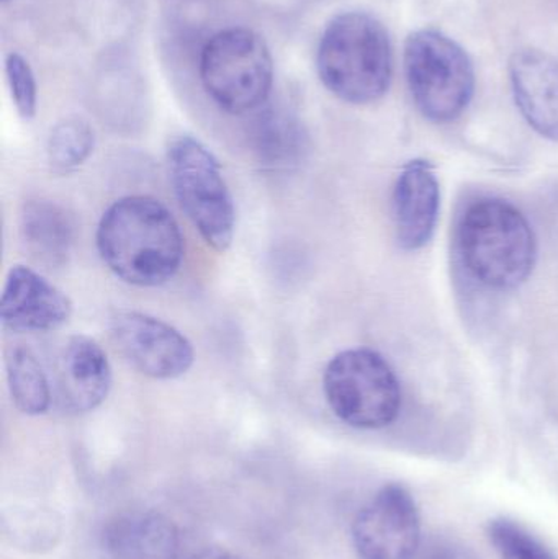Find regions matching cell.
<instances>
[{
    "label": "cell",
    "mask_w": 558,
    "mask_h": 559,
    "mask_svg": "<svg viewBox=\"0 0 558 559\" xmlns=\"http://www.w3.org/2000/svg\"><path fill=\"white\" fill-rule=\"evenodd\" d=\"M393 225L400 248L419 251L431 242L441 212V183L426 159L408 160L393 187Z\"/></svg>",
    "instance_id": "30bf717a"
},
{
    "label": "cell",
    "mask_w": 558,
    "mask_h": 559,
    "mask_svg": "<svg viewBox=\"0 0 558 559\" xmlns=\"http://www.w3.org/2000/svg\"><path fill=\"white\" fill-rule=\"evenodd\" d=\"M3 2H7V0H3Z\"/></svg>",
    "instance_id": "603a6c76"
},
{
    "label": "cell",
    "mask_w": 558,
    "mask_h": 559,
    "mask_svg": "<svg viewBox=\"0 0 558 559\" xmlns=\"http://www.w3.org/2000/svg\"><path fill=\"white\" fill-rule=\"evenodd\" d=\"M111 338L124 360L154 380H176L192 368L195 352L173 325L140 311H118L110 321Z\"/></svg>",
    "instance_id": "9c48e42d"
},
{
    "label": "cell",
    "mask_w": 558,
    "mask_h": 559,
    "mask_svg": "<svg viewBox=\"0 0 558 559\" xmlns=\"http://www.w3.org/2000/svg\"><path fill=\"white\" fill-rule=\"evenodd\" d=\"M190 559H239L235 555L228 554L225 550H218V548H209V550L200 551L199 555Z\"/></svg>",
    "instance_id": "7402d4cb"
},
{
    "label": "cell",
    "mask_w": 558,
    "mask_h": 559,
    "mask_svg": "<svg viewBox=\"0 0 558 559\" xmlns=\"http://www.w3.org/2000/svg\"><path fill=\"white\" fill-rule=\"evenodd\" d=\"M110 559H177L179 534L169 519L154 512L118 518L104 535Z\"/></svg>",
    "instance_id": "5bb4252c"
},
{
    "label": "cell",
    "mask_w": 558,
    "mask_h": 559,
    "mask_svg": "<svg viewBox=\"0 0 558 559\" xmlns=\"http://www.w3.org/2000/svg\"><path fill=\"white\" fill-rule=\"evenodd\" d=\"M72 316V301L45 277L13 265L0 299V319L13 332H46L62 328Z\"/></svg>",
    "instance_id": "8fae6325"
},
{
    "label": "cell",
    "mask_w": 558,
    "mask_h": 559,
    "mask_svg": "<svg viewBox=\"0 0 558 559\" xmlns=\"http://www.w3.org/2000/svg\"><path fill=\"white\" fill-rule=\"evenodd\" d=\"M405 72L416 108L432 123L458 120L474 98V64L444 33H412L405 45Z\"/></svg>",
    "instance_id": "5b68a950"
},
{
    "label": "cell",
    "mask_w": 558,
    "mask_h": 559,
    "mask_svg": "<svg viewBox=\"0 0 558 559\" xmlns=\"http://www.w3.org/2000/svg\"><path fill=\"white\" fill-rule=\"evenodd\" d=\"M111 365L104 348L87 335H72L59 361V400L69 413L97 409L111 390Z\"/></svg>",
    "instance_id": "4fadbf2b"
},
{
    "label": "cell",
    "mask_w": 558,
    "mask_h": 559,
    "mask_svg": "<svg viewBox=\"0 0 558 559\" xmlns=\"http://www.w3.org/2000/svg\"><path fill=\"white\" fill-rule=\"evenodd\" d=\"M324 396L337 419L356 429H383L402 409V384L389 361L370 348L340 352L328 364Z\"/></svg>",
    "instance_id": "52a82bcc"
},
{
    "label": "cell",
    "mask_w": 558,
    "mask_h": 559,
    "mask_svg": "<svg viewBox=\"0 0 558 559\" xmlns=\"http://www.w3.org/2000/svg\"><path fill=\"white\" fill-rule=\"evenodd\" d=\"M317 71L324 87L340 100L367 105L389 91L393 51L385 26L364 12L334 16L320 39Z\"/></svg>",
    "instance_id": "3957f363"
},
{
    "label": "cell",
    "mask_w": 558,
    "mask_h": 559,
    "mask_svg": "<svg viewBox=\"0 0 558 559\" xmlns=\"http://www.w3.org/2000/svg\"><path fill=\"white\" fill-rule=\"evenodd\" d=\"M199 71L209 97L231 115L259 110L274 85V59L268 43L242 26L222 29L205 43Z\"/></svg>",
    "instance_id": "277c9868"
},
{
    "label": "cell",
    "mask_w": 558,
    "mask_h": 559,
    "mask_svg": "<svg viewBox=\"0 0 558 559\" xmlns=\"http://www.w3.org/2000/svg\"><path fill=\"white\" fill-rule=\"evenodd\" d=\"M5 75L16 111L23 120H32L38 104V88L32 66L20 52H10L5 58Z\"/></svg>",
    "instance_id": "ffe728a7"
},
{
    "label": "cell",
    "mask_w": 558,
    "mask_h": 559,
    "mask_svg": "<svg viewBox=\"0 0 558 559\" xmlns=\"http://www.w3.org/2000/svg\"><path fill=\"white\" fill-rule=\"evenodd\" d=\"M20 233L28 254L43 267L68 264L74 226L68 213L49 200H29L20 215Z\"/></svg>",
    "instance_id": "9a60e30c"
},
{
    "label": "cell",
    "mask_w": 558,
    "mask_h": 559,
    "mask_svg": "<svg viewBox=\"0 0 558 559\" xmlns=\"http://www.w3.org/2000/svg\"><path fill=\"white\" fill-rule=\"evenodd\" d=\"M97 249L115 277L147 288L164 285L179 272L183 236L159 200L131 195L117 200L102 216Z\"/></svg>",
    "instance_id": "6da1fadb"
},
{
    "label": "cell",
    "mask_w": 558,
    "mask_h": 559,
    "mask_svg": "<svg viewBox=\"0 0 558 559\" xmlns=\"http://www.w3.org/2000/svg\"><path fill=\"white\" fill-rule=\"evenodd\" d=\"M170 183L180 209L215 251H228L235 238L236 210L215 154L189 134L167 150Z\"/></svg>",
    "instance_id": "8992f818"
},
{
    "label": "cell",
    "mask_w": 558,
    "mask_h": 559,
    "mask_svg": "<svg viewBox=\"0 0 558 559\" xmlns=\"http://www.w3.org/2000/svg\"><path fill=\"white\" fill-rule=\"evenodd\" d=\"M249 136L262 166L272 170L298 166L308 151V133L304 123L285 108L271 107L259 111Z\"/></svg>",
    "instance_id": "2e32d148"
},
{
    "label": "cell",
    "mask_w": 558,
    "mask_h": 559,
    "mask_svg": "<svg viewBox=\"0 0 558 559\" xmlns=\"http://www.w3.org/2000/svg\"><path fill=\"white\" fill-rule=\"evenodd\" d=\"M462 265L475 282L497 292L520 288L537 262V238L526 216L501 199L467 206L458 225Z\"/></svg>",
    "instance_id": "7a4b0ae2"
},
{
    "label": "cell",
    "mask_w": 558,
    "mask_h": 559,
    "mask_svg": "<svg viewBox=\"0 0 558 559\" xmlns=\"http://www.w3.org/2000/svg\"><path fill=\"white\" fill-rule=\"evenodd\" d=\"M7 383L20 413L41 416L51 404V388L32 348L15 345L7 352Z\"/></svg>",
    "instance_id": "e0dca14e"
},
{
    "label": "cell",
    "mask_w": 558,
    "mask_h": 559,
    "mask_svg": "<svg viewBox=\"0 0 558 559\" xmlns=\"http://www.w3.org/2000/svg\"><path fill=\"white\" fill-rule=\"evenodd\" d=\"M95 133L81 117H68L55 124L48 138V163L56 174L74 173L94 153Z\"/></svg>",
    "instance_id": "ac0fdd59"
},
{
    "label": "cell",
    "mask_w": 558,
    "mask_h": 559,
    "mask_svg": "<svg viewBox=\"0 0 558 559\" xmlns=\"http://www.w3.org/2000/svg\"><path fill=\"white\" fill-rule=\"evenodd\" d=\"M353 542L360 559H415L422 521L408 489L396 483L383 486L357 514Z\"/></svg>",
    "instance_id": "ba28073f"
},
{
    "label": "cell",
    "mask_w": 558,
    "mask_h": 559,
    "mask_svg": "<svg viewBox=\"0 0 558 559\" xmlns=\"http://www.w3.org/2000/svg\"><path fill=\"white\" fill-rule=\"evenodd\" d=\"M423 559H480L461 542L436 540L429 545Z\"/></svg>",
    "instance_id": "44dd1931"
},
{
    "label": "cell",
    "mask_w": 558,
    "mask_h": 559,
    "mask_svg": "<svg viewBox=\"0 0 558 559\" xmlns=\"http://www.w3.org/2000/svg\"><path fill=\"white\" fill-rule=\"evenodd\" d=\"M488 538L501 559H556L539 538L510 519L491 521Z\"/></svg>",
    "instance_id": "d6986e66"
},
{
    "label": "cell",
    "mask_w": 558,
    "mask_h": 559,
    "mask_svg": "<svg viewBox=\"0 0 558 559\" xmlns=\"http://www.w3.org/2000/svg\"><path fill=\"white\" fill-rule=\"evenodd\" d=\"M514 102L531 128L558 143V58L539 49H520L511 56Z\"/></svg>",
    "instance_id": "7c38bea8"
}]
</instances>
